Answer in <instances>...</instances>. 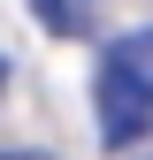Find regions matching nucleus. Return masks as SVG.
Masks as SVG:
<instances>
[{
	"label": "nucleus",
	"mask_w": 153,
	"mask_h": 160,
	"mask_svg": "<svg viewBox=\"0 0 153 160\" xmlns=\"http://www.w3.org/2000/svg\"><path fill=\"white\" fill-rule=\"evenodd\" d=\"M0 160H46V152H0Z\"/></svg>",
	"instance_id": "7ed1b4c3"
},
{
	"label": "nucleus",
	"mask_w": 153,
	"mask_h": 160,
	"mask_svg": "<svg viewBox=\"0 0 153 160\" xmlns=\"http://www.w3.org/2000/svg\"><path fill=\"white\" fill-rule=\"evenodd\" d=\"M0 84H8V61H0Z\"/></svg>",
	"instance_id": "20e7f679"
},
{
	"label": "nucleus",
	"mask_w": 153,
	"mask_h": 160,
	"mask_svg": "<svg viewBox=\"0 0 153 160\" xmlns=\"http://www.w3.org/2000/svg\"><path fill=\"white\" fill-rule=\"evenodd\" d=\"M31 15H38L54 38H84V31H92V0H31Z\"/></svg>",
	"instance_id": "f03ea898"
},
{
	"label": "nucleus",
	"mask_w": 153,
	"mask_h": 160,
	"mask_svg": "<svg viewBox=\"0 0 153 160\" xmlns=\"http://www.w3.org/2000/svg\"><path fill=\"white\" fill-rule=\"evenodd\" d=\"M153 130V31H123L100 53V145L123 152Z\"/></svg>",
	"instance_id": "f257e3e1"
}]
</instances>
